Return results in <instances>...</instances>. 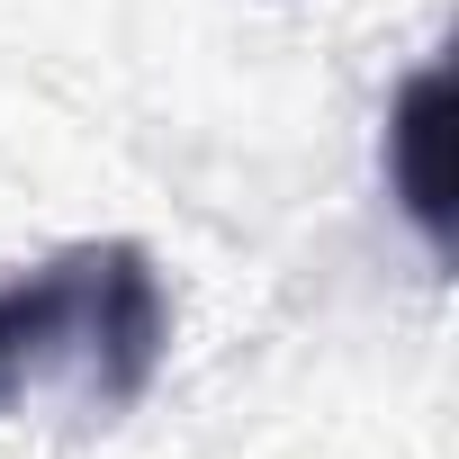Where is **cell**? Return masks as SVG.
Returning a JSON list of instances; mask_svg holds the SVG:
<instances>
[{
	"label": "cell",
	"instance_id": "obj_1",
	"mask_svg": "<svg viewBox=\"0 0 459 459\" xmlns=\"http://www.w3.org/2000/svg\"><path fill=\"white\" fill-rule=\"evenodd\" d=\"M171 289L144 244H64L0 289V414L64 396L73 414H126L162 378Z\"/></svg>",
	"mask_w": 459,
	"mask_h": 459
},
{
	"label": "cell",
	"instance_id": "obj_2",
	"mask_svg": "<svg viewBox=\"0 0 459 459\" xmlns=\"http://www.w3.org/2000/svg\"><path fill=\"white\" fill-rule=\"evenodd\" d=\"M441 108H450V73L441 64L405 73V91L387 100V189L414 216V235L432 244V262L450 253V171H441L450 126H441Z\"/></svg>",
	"mask_w": 459,
	"mask_h": 459
}]
</instances>
